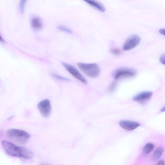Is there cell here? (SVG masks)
I'll return each mask as SVG.
<instances>
[{
	"label": "cell",
	"instance_id": "obj_23",
	"mask_svg": "<svg viewBox=\"0 0 165 165\" xmlns=\"http://www.w3.org/2000/svg\"><path fill=\"white\" fill-rule=\"evenodd\" d=\"M0 39H1V41L2 42L4 43V40L3 39H2L1 36L0 37Z\"/></svg>",
	"mask_w": 165,
	"mask_h": 165
},
{
	"label": "cell",
	"instance_id": "obj_9",
	"mask_svg": "<svg viewBox=\"0 0 165 165\" xmlns=\"http://www.w3.org/2000/svg\"><path fill=\"white\" fill-rule=\"evenodd\" d=\"M153 95L151 91H145L140 93L134 96L133 100L134 101L140 102L148 100Z\"/></svg>",
	"mask_w": 165,
	"mask_h": 165
},
{
	"label": "cell",
	"instance_id": "obj_22",
	"mask_svg": "<svg viewBox=\"0 0 165 165\" xmlns=\"http://www.w3.org/2000/svg\"><path fill=\"white\" fill-rule=\"evenodd\" d=\"M165 111V106L164 107L162 108L161 110V112H164Z\"/></svg>",
	"mask_w": 165,
	"mask_h": 165
},
{
	"label": "cell",
	"instance_id": "obj_3",
	"mask_svg": "<svg viewBox=\"0 0 165 165\" xmlns=\"http://www.w3.org/2000/svg\"><path fill=\"white\" fill-rule=\"evenodd\" d=\"M77 66L79 69L88 77L95 78L100 74V68L96 63H78Z\"/></svg>",
	"mask_w": 165,
	"mask_h": 165
},
{
	"label": "cell",
	"instance_id": "obj_5",
	"mask_svg": "<svg viewBox=\"0 0 165 165\" xmlns=\"http://www.w3.org/2000/svg\"><path fill=\"white\" fill-rule=\"evenodd\" d=\"M37 108L43 116L48 118L50 116L52 108L51 104L49 99H45L40 101L38 104Z\"/></svg>",
	"mask_w": 165,
	"mask_h": 165
},
{
	"label": "cell",
	"instance_id": "obj_4",
	"mask_svg": "<svg viewBox=\"0 0 165 165\" xmlns=\"http://www.w3.org/2000/svg\"><path fill=\"white\" fill-rule=\"evenodd\" d=\"M136 73V70L134 68L122 67L115 70L113 73V76L116 80H118L134 77Z\"/></svg>",
	"mask_w": 165,
	"mask_h": 165
},
{
	"label": "cell",
	"instance_id": "obj_13",
	"mask_svg": "<svg viewBox=\"0 0 165 165\" xmlns=\"http://www.w3.org/2000/svg\"><path fill=\"white\" fill-rule=\"evenodd\" d=\"M154 148V146L151 143L147 144L144 146L143 149V152L146 154H148L153 151Z\"/></svg>",
	"mask_w": 165,
	"mask_h": 165
},
{
	"label": "cell",
	"instance_id": "obj_8",
	"mask_svg": "<svg viewBox=\"0 0 165 165\" xmlns=\"http://www.w3.org/2000/svg\"><path fill=\"white\" fill-rule=\"evenodd\" d=\"M119 124L122 128L129 131L134 130L141 125L137 122L128 120L121 121Z\"/></svg>",
	"mask_w": 165,
	"mask_h": 165
},
{
	"label": "cell",
	"instance_id": "obj_2",
	"mask_svg": "<svg viewBox=\"0 0 165 165\" xmlns=\"http://www.w3.org/2000/svg\"><path fill=\"white\" fill-rule=\"evenodd\" d=\"M6 134L11 140L21 144H26L30 139V134L27 132L20 129H9L6 132Z\"/></svg>",
	"mask_w": 165,
	"mask_h": 165
},
{
	"label": "cell",
	"instance_id": "obj_11",
	"mask_svg": "<svg viewBox=\"0 0 165 165\" xmlns=\"http://www.w3.org/2000/svg\"><path fill=\"white\" fill-rule=\"evenodd\" d=\"M31 26L34 29L39 30L42 28V23L41 20L37 17H33L31 20Z\"/></svg>",
	"mask_w": 165,
	"mask_h": 165
},
{
	"label": "cell",
	"instance_id": "obj_20",
	"mask_svg": "<svg viewBox=\"0 0 165 165\" xmlns=\"http://www.w3.org/2000/svg\"><path fill=\"white\" fill-rule=\"evenodd\" d=\"M159 32L161 34L165 36V29H160Z\"/></svg>",
	"mask_w": 165,
	"mask_h": 165
},
{
	"label": "cell",
	"instance_id": "obj_12",
	"mask_svg": "<svg viewBox=\"0 0 165 165\" xmlns=\"http://www.w3.org/2000/svg\"><path fill=\"white\" fill-rule=\"evenodd\" d=\"M164 151V149L162 147H159V148L156 149L155 151L154 152L153 158L154 160L159 159L160 157L162 156Z\"/></svg>",
	"mask_w": 165,
	"mask_h": 165
},
{
	"label": "cell",
	"instance_id": "obj_21",
	"mask_svg": "<svg viewBox=\"0 0 165 165\" xmlns=\"http://www.w3.org/2000/svg\"><path fill=\"white\" fill-rule=\"evenodd\" d=\"M158 165H163L164 164V162L163 160H162L160 161L157 164Z\"/></svg>",
	"mask_w": 165,
	"mask_h": 165
},
{
	"label": "cell",
	"instance_id": "obj_6",
	"mask_svg": "<svg viewBox=\"0 0 165 165\" xmlns=\"http://www.w3.org/2000/svg\"><path fill=\"white\" fill-rule=\"evenodd\" d=\"M62 64L63 66L65 67V69L73 77H74L78 80L80 81L81 82L84 84H87L88 81L87 80L79 71L77 68L73 66L67 64L66 63L62 62Z\"/></svg>",
	"mask_w": 165,
	"mask_h": 165
},
{
	"label": "cell",
	"instance_id": "obj_16",
	"mask_svg": "<svg viewBox=\"0 0 165 165\" xmlns=\"http://www.w3.org/2000/svg\"><path fill=\"white\" fill-rule=\"evenodd\" d=\"M51 75L53 77L57 79H58L66 81H71L69 79L67 78L57 75L53 74V73L51 74Z\"/></svg>",
	"mask_w": 165,
	"mask_h": 165
},
{
	"label": "cell",
	"instance_id": "obj_14",
	"mask_svg": "<svg viewBox=\"0 0 165 165\" xmlns=\"http://www.w3.org/2000/svg\"><path fill=\"white\" fill-rule=\"evenodd\" d=\"M27 0H20L19 4V10L22 15L24 13L25 5Z\"/></svg>",
	"mask_w": 165,
	"mask_h": 165
},
{
	"label": "cell",
	"instance_id": "obj_7",
	"mask_svg": "<svg viewBox=\"0 0 165 165\" xmlns=\"http://www.w3.org/2000/svg\"><path fill=\"white\" fill-rule=\"evenodd\" d=\"M140 41V39L138 35H131L126 41L123 45V49L125 51H129L134 49L137 46Z\"/></svg>",
	"mask_w": 165,
	"mask_h": 165
},
{
	"label": "cell",
	"instance_id": "obj_10",
	"mask_svg": "<svg viewBox=\"0 0 165 165\" xmlns=\"http://www.w3.org/2000/svg\"><path fill=\"white\" fill-rule=\"evenodd\" d=\"M83 1L99 11L102 12L105 11V7L102 4L96 0H83Z\"/></svg>",
	"mask_w": 165,
	"mask_h": 165
},
{
	"label": "cell",
	"instance_id": "obj_1",
	"mask_svg": "<svg viewBox=\"0 0 165 165\" xmlns=\"http://www.w3.org/2000/svg\"><path fill=\"white\" fill-rule=\"evenodd\" d=\"M2 145L5 152L10 156L26 159H31L34 156L33 153L30 150L16 146L11 142L3 141Z\"/></svg>",
	"mask_w": 165,
	"mask_h": 165
},
{
	"label": "cell",
	"instance_id": "obj_19",
	"mask_svg": "<svg viewBox=\"0 0 165 165\" xmlns=\"http://www.w3.org/2000/svg\"><path fill=\"white\" fill-rule=\"evenodd\" d=\"M160 61L162 64L165 65V53L162 55L160 57Z\"/></svg>",
	"mask_w": 165,
	"mask_h": 165
},
{
	"label": "cell",
	"instance_id": "obj_17",
	"mask_svg": "<svg viewBox=\"0 0 165 165\" xmlns=\"http://www.w3.org/2000/svg\"><path fill=\"white\" fill-rule=\"evenodd\" d=\"M117 86V83L116 81H113L111 83L108 89L109 92H112L115 90Z\"/></svg>",
	"mask_w": 165,
	"mask_h": 165
},
{
	"label": "cell",
	"instance_id": "obj_18",
	"mask_svg": "<svg viewBox=\"0 0 165 165\" xmlns=\"http://www.w3.org/2000/svg\"><path fill=\"white\" fill-rule=\"evenodd\" d=\"M111 51L112 53L116 55H120L122 52V50L121 49L115 47L112 48Z\"/></svg>",
	"mask_w": 165,
	"mask_h": 165
},
{
	"label": "cell",
	"instance_id": "obj_15",
	"mask_svg": "<svg viewBox=\"0 0 165 165\" xmlns=\"http://www.w3.org/2000/svg\"><path fill=\"white\" fill-rule=\"evenodd\" d=\"M57 29L62 31H64L68 33H71L72 32L71 30L68 27L64 26H59L57 27Z\"/></svg>",
	"mask_w": 165,
	"mask_h": 165
}]
</instances>
